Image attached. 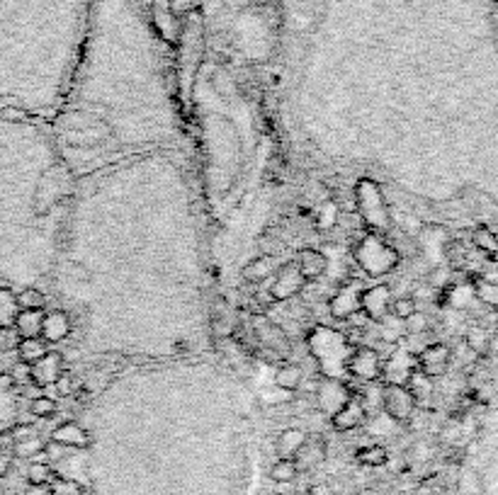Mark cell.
<instances>
[{
  "label": "cell",
  "instance_id": "6da1fadb",
  "mask_svg": "<svg viewBox=\"0 0 498 495\" xmlns=\"http://www.w3.org/2000/svg\"><path fill=\"white\" fill-rule=\"evenodd\" d=\"M306 345H309V355L316 359L319 369L326 377H348V359L355 347L350 345L345 333L336 328H326V325H316L306 333Z\"/></svg>",
  "mask_w": 498,
  "mask_h": 495
},
{
  "label": "cell",
  "instance_id": "7a4b0ae2",
  "mask_svg": "<svg viewBox=\"0 0 498 495\" xmlns=\"http://www.w3.org/2000/svg\"><path fill=\"white\" fill-rule=\"evenodd\" d=\"M353 260L364 275L370 277H384L399 265L401 255L391 243H386L384 236L377 233H360L353 243Z\"/></svg>",
  "mask_w": 498,
  "mask_h": 495
},
{
  "label": "cell",
  "instance_id": "3957f363",
  "mask_svg": "<svg viewBox=\"0 0 498 495\" xmlns=\"http://www.w3.org/2000/svg\"><path fill=\"white\" fill-rule=\"evenodd\" d=\"M355 209H358L360 221L367 229V233L384 236L391 229V214L386 207L384 192L370 177H362L355 185Z\"/></svg>",
  "mask_w": 498,
  "mask_h": 495
},
{
  "label": "cell",
  "instance_id": "277c9868",
  "mask_svg": "<svg viewBox=\"0 0 498 495\" xmlns=\"http://www.w3.org/2000/svg\"><path fill=\"white\" fill-rule=\"evenodd\" d=\"M71 187H73V177H71L69 168H64V165L49 168V170L42 175V180H39L37 192H34V202H32L34 212L47 214L61 197L69 194Z\"/></svg>",
  "mask_w": 498,
  "mask_h": 495
},
{
  "label": "cell",
  "instance_id": "5b68a950",
  "mask_svg": "<svg viewBox=\"0 0 498 495\" xmlns=\"http://www.w3.org/2000/svg\"><path fill=\"white\" fill-rule=\"evenodd\" d=\"M314 398H316V408L321 410L323 416L333 418L338 410H343L345 403L350 398H355L353 391H350L348 381L345 379H331L323 377L316 383V391H314Z\"/></svg>",
  "mask_w": 498,
  "mask_h": 495
},
{
  "label": "cell",
  "instance_id": "8992f818",
  "mask_svg": "<svg viewBox=\"0 0 498 495\" xmlns=\"http://www.w3.org/2000/svg\"><path fill=\"white\" fill-rule=\"evenodd\" d=\"M382 413L391 418L394 422H408L416 413V401L408 394L406 386L397 383H384L382 386Z\"/></svg>",
  "mask_w": 498,
  "mask_h": 495
},
{
  "label": "cell",
  "instance_id": "52a82bcc",
  "mask_svg": "<svg viewBox=\"0 0 498 495\" xmlns=\"http://www.w3.org/2000/svg\"><path fill=\"white\" fill-rule=\"evenodd\" d=\"M304 287H306V279L301 277L299 267H297L295 262H287V265L277 267L268 294L275 304H287V301H292L295 296H299Z\"/></svg>",
  "mask_w": 498,
  "mask_h": 495
},
{
  "label": "cell",
  "instance_id": "ba28073f",
  "mask_svg": "<svg viewBox=\"0 0 498 495\" xmlns=\"http://www.w3.org/2000/svg\"><path fill=\"white\" fill-rule=\"evenodd\" d=\"M348 377L362 383L382 381V357L375 347H355L348 359Z\"/></svg>",
  "mask_w": 498,
  "mask_h": 495
},
{
  "label": "cell",
  "instance_id": "9c48e42d",
  "mask_svg": "<svg viewBox=\"0 0 498 495\" xmlns=\"http://www.w3.org/2000/svg\"><path fill=\"white\" fill-rule=\"evenodd\" d=\"M364 284L360 279H345L336 294L328 301V311L336 320H350L355 314H360V294H362Z\"/></svg>",
  "mask_w": 498,
  "mask_h": 495
},
{
  "label": "cell",
  "instance_id": "30bf717a",
  "mask_svg": "<svg viewBox=\"0 0 498 495\" xmlns=\"http://www.w3.org/2000/svg\"><path fill=\"white\" fill-rule=\"evenodd\" d=\"M253 335H256V342L260 347H265L268 352H273L275 357H287L292 350V342L284 333L282 325L273 323L268 318H256L253 320Z\"/></svg>",
  "mask_w": 498,
  "mask_h": 495
},
{
  "label": "cell",
  "instance_id": "8fae6325",
  "mask_svg": "<svg viewBox=\"0 0 498 495\" xmlns=\"http://www.w3.org/2000/svg\"><path fill=\"white\" fill-rule=\"evenodd\" d=\"M391 306V287L389 284H372V287L362 289L360 294V314L370 323H379L382 318L389 316Z\"/></svg>",
  "mask_w": 498,
  "mask_h": 495
},
{
  "label": "cell",
  "instance_id": "7c38bea8",
  "mask_svg": "<svg viewBox=\"0 0 498 495\" xmlns=\"http://www.w3.org/2000/svg\"><path fill=\"white\" fill-rule=\"evenodd\" d=\"M66 372L64 355L56 350H49L44 357H39L37 362L29 364V381L39 389H51L56 383V379Z\"/></svg>",
  "mask_w": 498,
  "mask_h": 495
},
{
  "label": "cell",
  "instance_id": "4fadbf2b",
  "mask_svg": "<svg viewBox=\"0 0 498 495\" xmlns=\"http://www.w3.org/2000/svg\"><path fill=\"white\" fill-rule=\"evenodd\" d=\"M413 369H416V357L399 345L397 350L391 352L384 362H382V381L403 386V383H406V379L411 377Z\"/></svg>",
  "mask_w": 498,
  "mask_h": 495
},
{
  "label": "cell",
  "instance_id": "5bb4252c",
  "mask_svg": "<svg viewBox=\"0 0 498 495\" xmlns=\"http://www.w3.org/2000/svg\"><path fill=\"white\" fill-rule=\"evenodd\" d=\"M450 357L452 355H450V347L447 345H443V342H430V345L416 357V367L433 379V377H440V374L447 372Z\"/></svg>",
  "mask_w": 498,
  "mask_h": 495
},
{
  "label": "cell",
  "instance_id": "9a60e30c",
  "mask_svg": "<svg viewBox=\"0 0 498 495\" xmlns=\"http://www.w3.org/2000/svg\"><path fill=\"white\" fill-rule=\"evenodd\" d=\"M295 265L299 267L301 277H304L306 282H316V279H321L328 272V257H326V253L316 251V248H301V251L297 253Z\"/></svg>",
  "mask_w": 498,
  "mask_h": 495
},
{
  "label": "cell",
  "instance_id": "2e32d148",
  "mask_svg": "<svg viewBox=\"0 0 498 495\" xmlns=\"http://www.w3.org/2000/svg\"><path fill=\"white\" fill-rule=\"evenodd\" d=\"M73 330V320L66 311H51V314H44V323H42V340L47 345H59L66 338L71 335Z\"/></svg>",
  "mask_w": 498,
  "mask_h": 495
},
{
  "label": "cell",
  "instance_id": "e0dca14e",
  "mask_svg": "<svg viewBox=\"0 0 498 495\" xmlns=\"http://www.w3.org/2000/svg\"><path fill=\"white\" fill-rule=\"evenodd\" d=\"M51 442H59L69 449H88L90 447V435H88V430H83L78 422L66 420V422H61L59 427H54V432H51Z\"/></svg>",
  "mask_w": 498,
  "mask_h": 495
},
{
  "label": "cell",
  "instance_id": "ac0fdd59",
  "mask_svg": "<svg viewBox=\"0 0 498 495\" xmlns=\"http://www.w3.org/2000/svg\"><path fill=\"white\" fill-rule=\"evenodd\" d=\"M364 422H367V413H364L362 403H360L358 398H350L348 403H345V408L338 410L336 416L331 418L333 430H338V432H353V430H358L360 425H364Z\"/></svg>",
  "mask_w": 498,
  "mask_h": 495
},
{
  "label": "cell",
  "instance_id": "d6986e66",
  "mask_svg": "<svg viewBox=\"0 0 498 495\" xmlns=\"http://www.w3.org/2000/svg\"><path fill=\"white\" fill-rule=\"evenodd\" d=\"M17 418V383L10 374H0V425H10Z\"/></svg>",
  "mask_w": 498,
  "mask_h": 495
},
{
  "label": "cell",
  "instance_id": "ffe728a7",
  "mask_svg": "<svg viewBox=\"0 0 498 495\" xmlns=\"http://www.w3.org/2000/svg\"><path fill=\"white\" fill-rule=\"evenodd\" d=\"M306 432L299 427H287V430L279 432L277 442H275V452L279 459H295L301 452V447L306 444Z\"/></svg>",
  "mask_w": 498,
  "mask_h": 495
},
{
  "label": "cell",
  "instance_id": "44dd1931",
  "mask_svg": "<svg viewBox=\"0 0 498 495\" xmlns=\"http://www.w3.org/2000/svg\"><path fill=\"white\" fill-rule=\"evenodd\" d=\"M275 272H277V260H275V255H260V257H253V260L243 267V279L251 284H263L273 277Z\"/></svg>",
  "mask_w": 498,
  "mask_h": 495
},
{
  "label": "cell",
  "instance_id": "7402d4cb",
  "mask_svg": "<svg viewBox=\"0 0 498 495\" xmlns=\"http://www.w3.org/2000/svg\"><path fill=\"white\" fill-rule=\"evenodd\" d=\"M42 323H44V311H20L15 320V333L20 340L27 338H42Z\"/></svg>",
  "mask_w": 498,
  "mask_h": 495
},
{
  "label": "cell",
  "instance_id": "603a6c76",
  "mask_svg": "<svg viewBox=\"0 0 498 495\" xmlns=\"http://www.w3.org/2000/svg\"><path fill=\"white\" fill-rule=\"evenodd\" d=\"M17 316H20L17 294L10 287H0V330H15Z\"/></svg>",
  "mask_w": 498,
  "mask_h": 495
},
{
  "label": "cell",
  "instance_id": "cb8c5ba5",
  "mask_svg": "<svg viewBox=\"0 0 498 495\" xmlns=\"http://www.w3.org/2000/svg\"><path fill=\"white\" fill-rule=\"evenodd\" d=\"M273 383L277 389L287 391V394H295V391L301 389V383H304V369L297 367V364H282L275 372Z\"/></svg>",
  "mask_w": 498,
  "mask_h": 495
},
{
  "label": "cell",
  "instance_id": "d4e9b609",
  "mask_svg": "<svg viewBox=\"0 0 498 495\" xmlns=\"http://www.w3.org/2000/svg\"><path fill=\"white\" fill-rule=\"evenodd\" d=\"M408 389V394L413 396V401L418 403H428L430 396H433V379L428 377V374H423L421 369H413L411 377L406 379V383H403Z\"/></svg>",
  "mask_w": 498,
  "mask_h": 495
},
{
  "label": "cell",
  "instance_id": "484cf974",
  "mask_svg": "<svg viewBox=\"0 0 498 495\" xmlns=\"http://www.w3.org/2000/svg\"><path fill=\"white\" fill-rule=\"evenodd\" d=\"M49 352V345L42 338H27V340L17 342V359L22 364H34L39 357H44Z\"/></svg>",
  "mask_w": 498,
  "mask_h": 495
},
{
  "label": "cell",
  "instance_id": "4316f807",
  "mask_svg": "<svg viewBox=\"0 0 498 495\" xmlns=\"http://www.w3.org/2000/svg\"><path fill=\"white\" fill-rule=\"evenodd\" d=\"M326 459V444L321 440H306V444L301 447V452L295 457L297 466H316L319 461Z\"/></svg>",
  "mask_w": 498,
  "mask_h": 495
},
{
  "label": "cell",
  "instance_id": "83f0119b",
  "mask_svg": "<svg viewBox=\"0 0 498 495\" xmlns=\"http://www.w3.org/2000/svg\"><path fill=\"white\" fill-rule=\"evenodd\" d=\"M362 466H370V469H377V466H384L389 461V452H386L384 444H367V447H360L358 454H355Z\"/></svg>",
  "mask_w": 498,
  "mask_h": 495
},
{
  "label": "cell",
  "instance_id": "f1b7e54d",
  "mask_svg": "<svg viewBox=\"0 0 498 495\" xmlns=\"http://www.w3.org/2000/svg\"><path fill=\"white\" fill-rule=\"evenodd\" d=\"M297 476H299V466L295 459H277L270 469V479L275 483H295Z\"/></svg>",
  "mask_w": 498,
  "mask_h": 495
},
{
  "label": "cell",
  "instance_id": "f546056e",
  "mask_svg": "<svg viewBox=\"0 0 498 495\" xmlns=\"http://www.w3.org/2000/svg\"><path fill=\"white\" fill-rule=\"evenodd\" d=\"M340 221V209H338L336 202H323L321 207L316 209V229L319 231H333Z\"/></svg>",
  "mask_w": 498,
  "mask_h": 495
},
{
  "label": "cell",
  "instance_id": "4dcf8cb0",
  "mask_svg": "<svg viewBox=\"0 0 498 495\" xmlns=\"http://www.w3.org/2000/svg\"><path fill=\"white\" fill-rule=\"evenodd\" d=\"M44 440L39 435H32L27 437V440H20V442L12 444V457L17 459H34L37 454L44 452Z\"/></svg>",
  "mask_w": 498,
  "mask_h": 495
},
{
  "label": "cell",
  "instance_id": "1f68e13d",
  "mask_svg": "<svg viewBox=\"0 0 498 495\" xmlns=\"http://www.w3.org/2000/svg\"><path fill=\"white\" fill-rule=\"evenodd\" d=\"M17 306H20V311H44V306H47V296H44L39 289L27 287V289H22V292L17 294Z\"/></svg>",
  "mask_w": 498,
  "mask_h": 495
},
{
  "label": "cell",
  "instance_id": "d6a6232c",
  "mask_svg": "<svg viewBox=\"0 0 498 495\" xmlns=\"http://www.w3.org/2000/svg\"><path fill=\"white\" fill-rule=\"evenodd\" d=\"M27 483L29 485H49L54 481V471L49 461H32L27 466Z\"/></svg>",
  "mask_w": 498,
  "mask_h": 495
},
{
  "label": "cell",
  "instance_id": "836d02e7",
  "mask_svg": "<svg viewBox=\"0 0 498 495\" xmlns=\"http://www.w3.org/2000/svg\"><path fill=\"white\" fill-rule=\"evenodd\" d=\"M389 314L394 318H399L401 323H406L413 314H418V301L413 296H397L391 299V306H389Z\"/></svg>",
  "mask_w": 498,
  "mask_h": 495
},
{
  "label": "cell",
  "instance_id": "e575fe53",
  "mask_svg": "<svg viewBox=\"0 0 498 495\" xmlns=\"http://www.w3.org/2000/svg\"><path fill=\"white\" fill-rule=\"evenodd\" d=\"M56 398L54 396H37V398L29 401V413H32L34 418H51L56 413Z\"/></svg>",
  "mask_w": 498,
  "mask_h": 495
},
{
  "label": "cell",
  "instance_id": "d590c367",
  "mask_svg": "<svg viewBox=\"0 0 498 495\" xmlns=\"http://www.w3.org/2000/svg\"><path fill=\"white\" fill-rule=\"evenodd\" d=\"M471 240H474V245H477L479 251L484 253H498V238L496 233H493L491 229H477L474 233H471Z\"/></svg>",
  "mask_w": 498,
  "mask_h": 495
},
{
  "label": "cell",
  "instance_id": "8d00e7d4",
  "mask_svg": "<svg viewBox=\"0 0 498 495\" xmlns=\"http://www.w3.org/2000/svg\"><path fill=\"white\" fill-rule=\"evenodd\" d=\"M49 495H83V488L71 479H54L49 483Z\"/></svg>",
  "mask_w": 498,
  "mask_h": 495
},
{
  "label": "cell",
  "instance_id": "74e56055",
  "mask_svg": "<svg viewBox=\"0 0 498 495\" xmlns=\"http://www.w3.org/2000/svg\"><path fill=\"white\" fill-rule=\"evenodd\" d=\"M466 345H469V350L474 352H486V347L491 345V340H488L486 330L484 328H469V333H466Z\"/></svg>",
  "mask_w": 498,
  "mask_h": 495
},
{
  "label": "cell",
  "instance_id": "f35d334b",
  "mask_svg": "<svg viewBox=\"0 0 498 495\" xmlns=\"http://www.w3.org/2000/svg\"><path fill=\"white\" fill-rule=\"evenodd\" d=\"M477 296L479 301H484L491 309H498V284L491 282H479L477 284Z\"/></svg>",
  "mask_w": 498,
  "mask_h": 495
},
{
  "label": "cell",
  "instance_id": "ab89813d",
  "mask_svg": "<svg viewBox=\"0 0 498 495\" xmlns=\"http://www.w3.org/2000/svg\"><path fill=\"white\" fill-rule=\"evenodd\" d=\"M51 389L56 391V396H59V398H69V396L75 394V381H73V377H71L69 372H64L59 379H56V383L51 386Z\"/></svg>",
  "mask_w": 498,
  "mask_h": 495
},
{
  "label": "cell",
  "instance_id": "60d3db41",
  "mask_svg": "<svg viewBox=\"0 0 498 495\" xmlns=\"http://www.w3.org/2000/svg\"><path fill=\"white\" fill-rule=\"evenodd\" d=\"M66 449L69 447H64V444H59V442H51V440H49L47 444H44V459H47V461H61V459L66 457Z\"/></svg>",
  "mask_w": 498,
  "mask_h": 495
},
{
  "label": "cell",
  "instance_id": "b9f144b4",
  "mask_svg": "<svg viewBox=\"0 0 498 495\" xmlns=\"http://www.w3.org/2000/svg\"><path fill=\"white\" fill-rule=\"evenodd\" d=\"M0 119H10V122H25L27 114L22 110H15V107H8V110H0Z\"/></svg>",
  "mask_w": 498,
  "mask_h": 495
},
{
  "label": "cell",
  "instance_id": "7bdbcfd3",
  "mask_svg": "<svg viewBox=\"0 0 498 495\" xmlns=\"http://www.w3.org/2000/svg\"><path fill=\"white\" fill-rule=\"evenodd\" d=\"M12 469V452H0V479H5Z\"/></svg>",
  "mask_w": 498,
  "mask_h": 495
},
{
  "label": "cell",
  "instance_id": "ee69618b",
  "mask_svg": "<svg viewBox=\"0 0 498 495\" xmlns=\"http://www.w3.org/2000/svg\"><path fill=\"white\" fill-rule=\"evenodd\" d=\"M25 495H49V485H29Z\"/></svg>",
  "mask_w": 498,
  "mask_h": 495
}]
</instances>
